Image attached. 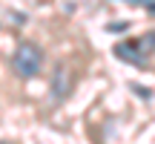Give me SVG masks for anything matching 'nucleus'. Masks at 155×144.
Returning <instances> with one entry per match:
<instances>
[{"label":"nucleus","instance_id":"obj_4","mask_svg":"<svg viewBox=\"0 0 155 144\" xmlns=\"http://www.w3.org/2000/svg\"><path fill=\"white\" fill-rule=\"evenodd\" d=\"M127 3H135V6H147V12H155V0H127Z\"/></svg>","mask_w":155,"mask_h":144},{"label":"nucleus","instance_id":"obj_1","mask_svg":"<svg viewBox=\"0 0 155 144\" xmlns=\"http://www.w3.org/2000/svg\"><path fill=\"white\" fill-rule=\"evenodd\" d=\"M12 69H15L17 78H23V81H32V78L38 75L40 69H43V49H40L38 43H32V40H23V43H17L15 55H12Z\"/></svg>","mask_w":155,"mask_h":144},{"label":"nucleus","instance_id":"obj_3","mask_svg":"<svg viewBox=\"0 0 155 144\" xmlns=\"http://www.w3.org/2000/svg\"><path fill=\"white\" fill-rule=\"evenodd\" d=\"M69 87H72V84H69V72L63 69V67H58L55 69V78H52V98H55V101L66 98V95H69Z\"/></svg>","mask_w":155,"mask_h":144},{"label":"nucleus","instance_id":"obj_2","mask_svg":"<svg viewBox=\"0 0 155 144\" xmlns=\"http://www.w3.org/2000/svg\"><path fill=\"white\" fill-rule=\"evenodd\" d=\"M112 52H115L121 61L132 63V67H144V63L155 55V32H147V35H141V38L121 40V43H115Z\"/></svg>","mask_w":155,"mask_h":144}]
</instances>
